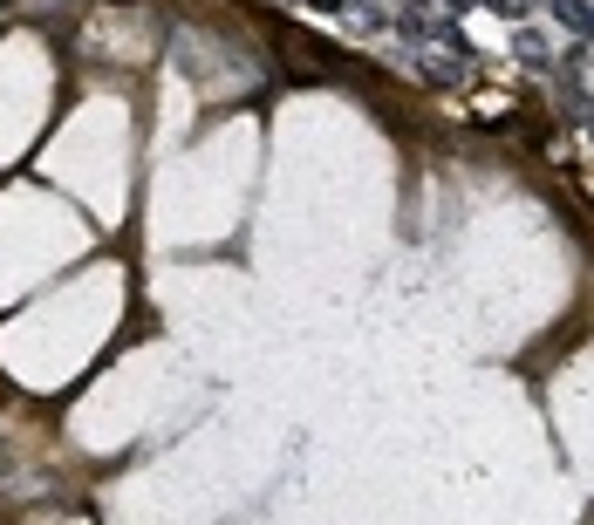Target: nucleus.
I'll return each instance as SVG.
<instances>
[{
	"label": "nucleus",
	"mask_w": 594,
	"mask_h": 525,
	"mask_svg": "<svg viewBox=\"0 0 594 525\" xmlns=\"http://www.w3.org/2000/svg\"><path fill=\"white\" fill-rule=\"evenodd\" d=\"M28 7H76V0H28Z\"/></svg>",
	"instance_id": "nucleus-2"
},
{
	"label": "nucleus",
	"mask_w": 594,
	"mask_h": 525,
	"mask_svg": "<svg viewBox=\"0 0 594 525\" xmlns=\"http://www.w3.org/2000/svg\"><path fill=\"white\" fill-rule=\"evenodd\" d=\"M308 7H315V14H335V7H342V0H308Z\"/></svg>",
	"instance_id": "nucleus-1"
}]
</instances>
